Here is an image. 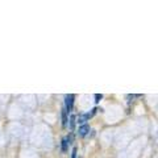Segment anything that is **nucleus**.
Masks as SVG:
<instances>
[{"label":"nucleus","mask_w":158,"mask_h":158,"mask_svg":"<svg viewBox=\"0 0 158 158\" xmlns=\"http://www.w3.org/2000/svg\"><path fill=\"white\" fill-rule=\"evenodd\" d=\"M65 140L67 141V144H73V140H74V136H73V133H70V135H69Z\"/></svg>","instance_id":"nucleus-7"},{"label":"nucleus","mask_w":158,"mask_h":158,"mask_svg":"<svg viewBox=\"0 0 158 158\" xmlns=\"http://www.w3.org/2000/svg\"><path fill=\"white\" fill-rule=\"evenodd\" d=\"M61 117H62V127H63V128H66V127H67L69 118H67V112L65 111V108H63L62 112H61Z\"/></svg>","instance_id":"nucleus-5"},{"label":"nucleus","mask_w":158,"mask_h":158,"mask_svg":"<svg viewBox=\"0 0 158 158\" xmlns=\"http://www.w3.org/2000/svg\"><path fill=\"white\" fill-rule=\"evenodd\" d=\"M77 148H74V149H73V154H71V158H77Z\"/></svg>","instance_id":"nucleus-9"},{"label":"nucleus","mask_w":158,"mask_h":158,"mask_svg":"<svg viewBox=\"0 0 158 158\" xmlns=\"http://www.w3.org/2000/svg\"><path fill=\"white\" fill-rule=\"evenodd\" d=\"M88 132H90V125L88 124H82L81 127H79V129H78V135L81 137H85V136H87Z\"/></svg>","instance_id":"nucleus-3"},{"label":"nucleus","mask_w":158,"mask_h":158,"mask_svg":"<svg viewBox=\"0 0 158 158\" xmlns=\"http://www.w3.org/2000/svg\"><path fill=\"white\" fill-rule=\"evenodd\" d=\"M96 111H98V108H92L91 112H86V113H82V115H79L78 123H81V124H86V121L90 120V118L96 113Z\"/></svg>","instance_id":"nucleus-1"},{"label":"nucleus","mask_w":158,"mask_h":158,"mask_svg":"<svg viewBox=\"0 0 158 158\" xmlns=\"http://www.w3.org/2000/svg\"><path fill=\"white\" fill-rule=\"evenodd\" d=\"M74 99H75V96H74L73 94H69V95L65 96V111L66 112H71L73 111Z\"/></svg>","instance_id":"nucleus-2"},{"label":"nucleus","mask_w":158,"mask_h":158,"mask_svg":"<svg viewBox=\"0 0 158 158\" xmlns=\"http://www.w3.org/2000/svg\"><path fill=\"white\" fill-rule=\"evenodd\" d=\"M102 99H103L102 94H96V95H95V103H99V102L102 100Z\"/></svg>","instance_id":"nucleus-8"},{"label":"nucleus","mask_w":158,"mask_h":158,"mask_svg":"<svg viewBox=\"0 0 158 158\" xmlns=\"http://www.w3.org/2000/svg\"><path fill=\"white\" fill-rule=\"evenodd\" d=\"M75 123H77V116L70 115V118H69V128H70V131L75 129Z\"/></svg>","instance_id":"nucleus-4"},{"label":"nucleus","mask_w":158,"mask_h":158,"mask_svg":"<svg viewBox=\"0 0 158 158\" xmlns=\"http://www.w3.org/2000/svg\"><path fill=\"white\" fill-rule=\"evenodd\" d=\"M66 150H67V141L63 138V140H62V152L65 153Z\"/></svg>","instance_id":"nucleus-6"}]
</instances>
